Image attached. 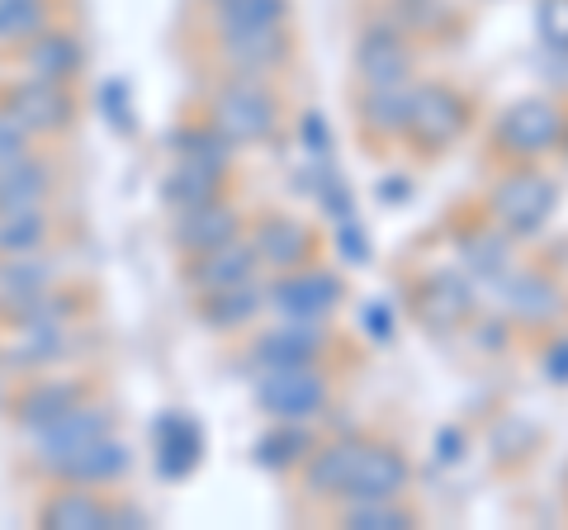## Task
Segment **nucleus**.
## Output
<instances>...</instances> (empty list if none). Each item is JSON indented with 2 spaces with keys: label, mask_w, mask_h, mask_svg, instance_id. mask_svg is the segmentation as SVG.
<instances>
[{
  "label": "nucleus",
  "mask_w": 568,
  "mask_h": 530,
  "mask_svg": "<svg viewBox=\"0 0 568 530\" xmlns=\"http://www.w3.org/2000/svg\"><path fill=\"white\" fill-rule=\"evenodd\" d=\"M517 242H511L503 227H497L493 218L488 223H474V227H465V233L455 237V256H459V265H465V275H474V285H493L497 275H507L511 265H517Z\"/></svg>",
  "instance_id": "21"
},
{
  "label": "nucleus",
  "mask_w": 568,
  "mask_h": 530,
  "mask_svg": "<svg viewBox=\"0 0 568 530\" xmlns=\"http://www.w3.org/2000/svg\"><path fill=\"white\" fill-rule=\"evenodd\" d=\"M204 6H219V0H204Z\"/></svg>",
  "instance_id": "49"
},
{
  "label": "nucleus",
  "mask_w": 568,
  "mask_h": 530,
  "mask_svg": "<svg viewBox=\"0 0 568 530\" xmlns=\"http://www.w3.org/2000/svg\"><path fill=\"white\" fill-rule=\"evenodd\" d=\"M488 294L497 298V313H503L511 327H530V332L559 327L568 313V294L549 271H521V265H511L507 275L493 279Z\"/></svg>",
  "instance_id": "8"
},
{
  "label": "nucleus",
  "mask_w": 568,
  "mask_h": 530,
  "mask_svg": "<svg viewBox=\"0 0 568 530\" xmlns=\"http://www.w3.org/2000/svg\"><path fill=\"white\" fill-rule=\"evenodd\" d=\"M252 398L271 421H317L332 408V375L323 365L256 369Z\"/></svg>",
  "instance_id": "5"
},
{
  "label": "nucleus",
  "mask_w": 568,
  "mask_h": 530,
  "mask_svg": "<svg viewBox=\"0 0 568 530\" xmlns=\"http://www.w3.org/2000/svg\"><path fill=\"white\" fill-rule=\"evenodd\" d=\"M375 200L388 204V208H394V204H407V200H413V181H407V175H384L379 190H375Z\"/></svg>",
  "instance_id": "47"
},
{
  "label": "nucleus",
  "mask_w": 568,
  "mask_h": 530,
  "mask_svg": "<svg viewBox=\"0 0 568 530\" xmlns=\"http://www.w3.org/2000/svg\"><path fill=\"white\" fill-rule=\"evenodd\" d=\"M58 265L43 252H20V256H0V298H29L58 285Z\"/></svg>",
  "instance_id": "34"
},
{
  "label": "nucleus",
  "mask_w": 568,
  "mask_h": 530,
  "mask_svg": "<svg viewBox=\"0 0 568 530\" xmlns=\"http://www.w3.org/2000/svg\"><path fill=\"white\" fill-rule=\"evenodd\" d=\"M313 446H317V431L308 427V421H280L275 431H265L256 440L252 459H256L261 469H271V473H290V469L304 465V455Z\"/></svg>",
  "instance_id": "31"
},
{
  "label": "nucleus",
  "mask_w": 568,
  "mask_h": 530,
  "mask_svg": "<svg viewBox=\"0 0 568 530\" xmlns=\"http://www.w3.org/2000/svg\"><path fill=\"white\" fill-rule=\"evenodd\" d=\"M85 67V48L71 29H62L58 20H52L39 39H33L24 48V72L33 81H52V85H71L77 81V72Z\"/></svg>",
  "instance_id": "23"
},
{
  "label": "nucleus",
  "mask_w": 568,
  "mask_h": 530,
  "mask_svg": "<svg viewBox=\"0 0 568 530\" xmlns=\"http://www.w3.org/2000/svg\"><path fill=\"white\" fill-rule=\"evenodd\" d=\"M564 152H568V133H564Z\"/></svg>",
  "instance_id": "48"
},
{
  "label": "nucleus",
  "mask_w": 568,
  "mask_h": 530,
  "mask_svg": "<svg viewBox=\"0 0 568 530\" xmlns=\"http://www.w3.org/2000/svg\"><path fill=\"white\" fill-rule=\"evenodd\" d=\"M48 242H52L48 208H14V214H0V256L43 252Z\"/></svg>",
  "instance_id": "37"
},
{
  "label": "nucleus",
  "mask_w": 568,
  "mask_h": 530,
  "mask_svg": "<svg viewBox=\"0 0 568 530\" xmlns=\"http://www.w3.org/2000/svg\"><path fill=\"white\" fill-rule=\"evenodd\" d=\"M488 218L503 227L511 242H530L545 233V223L559 208V181L545 175L540 166H507L488 190Z\"/></svg>",
  "instance_id": "2"
},
{
  "label": "nucleus",
  "mask_w": 568,
  "mask_h": 530,
  "mask_svg": "<svg viewBox=\"0 0 568 530\" xmlns=\"http://www.w3.org/2000/svg\"><path fill=\"white\" fill-rule=\"evenodd\" d=\"M365 436H336V440H317L298 465V488H304L308 502H342L346 483L355 465H361Z\"/></svg>",
  "instance_id": "13"
},
{
  "label": "nucleus",
  "mask_w": 568,
  "mask_h": 530,
  "mask_svg": "<svg viewBox=\"0 0 568 530\" xmlns=\"http://www.w3.org/2000/svg\"><path fill=\"white\" fill-rule=\"evenodd\" d=\"M540 375H545V384L568 388V332H555V337L540 346Z\"/></svg>",
  "instance_id": "43"
},
{
  "label": "nucleus",
  "mask_w": 568,
  "mask_h": 530,
  "mask_svg": "<svg viewBox=\"0 0 568 530\" xmlns=\"http://www.w3.org/2000/svg\"><path fill=\"white\" fill-rule=\"evenodd\" d=\"M432 446H436L432 455L440 459V465H459V459H465V450H469V436L459 431V427H440Z\"/></svg>",
  "instance_id": "46"
},
{
  "label": "nucleus",
  "mask_w": 568,
  "mask_h": 530,
  "mask_svg": "<svg viewBox=\"0 0 568 530\" xmlns=\"http://www.w3.org/2000/svg\"><path fill=\"white\" fill-rule=\"evenodd\" d=\"M29 152H33V133L24 129V123H14L6 110H0V171L20 166Z\"/></svg>",
  "instance_id": "42"
},
{
  "label": "nucleus",
  "mask_w": 568,
  "mask_h": 530,
  "mask_svg": "<svg viewBox=\"0 0 568 530\" xmlns=\"http://www.w3.org/2000/svg\"><path fill=\"white\" fill-rule=\"evenodd\" d=\"M308 181H313V200H317V208H323L327 223L355 218V194H351V185H346V175L336 171L332 162H313Z\"/></svg>",
  "instance_id": "38"
},
{
  "label": "nucleus",
  "mask_w": 568,
  "mask_h": 530,
  "mask_svg": "<svg viewBox=\"0 0 568 530\" xmlns=\"http://www.w3.org/2000/svg\"><path fill=\"white\" fill-rule=\"evenodd\" d=\"M564 133H568V110L559 95H526L511 100L497 114L488 143L493 156L507 166H540L545 156L564 152Z\"/></svg>",
  "instance_id": "1"
},
{
  "label": "nucleus",
  "mask_w": 568,
  "mask_h": 530,
  "mask_svg": "<svg viewBox=\"0 0 568 530\" xmlns=\"http://www.w3.org/2000/svg\"><path fill=\"white\" fill-rule=\"evenodd\" d=\"M52 185H58L52 162L39 152H29L20 166L0 171V214H14V208H48Z\"/></svg>",
  "instance_id": "28"
},
{
  "label": "nucleus",
  "mask_w": 568,
  "mask_h": 530,
  "mask_svg": "<svg viewBox=\"0 0 568 530\" xmlns=\"http://www.w3.org/2000/svg\"><path fill=\"white\" fill-rule=\"evenodd\" d=\"M332 237H336V256H342L346 265H369V261H375V242L365 237V227L355 218L332 223Z\"/></svg>",
  "instance_id": "40"
},
{
  "label": "nucleus",
  "mask_w": 568,
  "mask_h": 530,
  "mask_svg": "<svg viewBox=\"0 0 568 530\" xmlns=\"http://www.w3.org/2000/svg\"><path fill=\"white\" fill-rule=\"evenodd\" d=\"M0 110H6L14 123L39 137V133H62L77 119V100H71V85H52V81H14L6 95H0Z\"/></svg>",
  "instance_id": "14"
},
{
  "label": "nucleus",
  "mask_w": 568,
  "mask_h": 530,
  "mask_svg": "<svg viewBox=\"0 0 568 530\" xmlns=\"http://www.w3.org/2000/svg\"><path fill=\"white\" fill-rule=\"evenodd\" d=\"M213 10V33H242L265 24H290L294 0H219Z\"/></svg>",
  "instance_id": "35"
},
{
  "label": "nucleus",
  "mask_w": 568,
  "mask_h": 530,
  "mask_svg": "<svg viewBox=\"0 0 568 530\" xmlns=\"http://www.w3.org/2000/svg\"><path fill=\"white\" fill-rule=\"evenodd\" d=\"M361 332L375 346H388L394 342V332H398V313H394V304L388 298H365L361 304Z\"/></svg>",
  "instance_id": "41"
},
{
  "label": "nucleus",
  "mask_w": 568,
  "mask_h": 530,
  "mask_svg": "<svg viewBox=\"0 0 568 530\" xmlns=\"http://www.w3.org/2000/svg\"><path fill=\"white\" fill-rule=\"evenodd\" d=\"M407 488H413V459L398 446L365 440L361 465H355L342 502H388V498H407Z\"/></svg>",
  "instance_id": "15"
},
{
  "label": "nucleus",
  "mask_w": 568,
  "mask_h": 530,
  "mask_svg": "<svg viewBox=\"0 0 568 530\" xmlns=\"http://www.w3.org/2000/svg\"><path fill=\"white\" fill-rule=\"evenodd\" d=\"M58 20L52 0H0V52H24Z\"/></svg>",
  "instance_id": "32"
},
{
  "label": "nucleus",
  "mask_w": 568,
  "mask_h": 530,
  "mask_svg": "<svg viewBox=\"0 0 568 530\" xmlns=\"http://www.w3.org/2000/svg\"><path fill=\"white\" fill-rule=\"evenodd\" d=\"M384 20L398 24L413 43H426L455 39L465 29V10H459V0H384Z\"/></svg>",
  "instance_id": "24"
},
{
  "label": "nucleus",
  "mask_w": 568,
  "mask_h": 530,
  "mask_svg": "<svg viewBox=\"0 0 568 530\" xmlns=\"http://www.w3.org/2000/svg\"><path fill=\"white\" fill-rule=\"evenodd\" d=\"M261 261L252 252V242L246 237H233L223 246H213L204 256H190L185 261V285L194 294H213V289H233V285H246V279H256Z\"/></svg>",
  "instance_id": "19"
},
{
  "label": "nucleus",
  "mask_w": 568,
  "mask_h": 530,
  "mask_svg": "<svg viewBox=\"0 0 568 530\" xmlns=\"http://www.w3.org/2000/svg\"><path fill=\"white\" fill-rule=\"evenodd\" d=\"M233 237H242V208L227 204L223 194L200 208H185V214H175V223H171V242L181 246L185 256H204Z\"/></svg>",
  "instance_id": "18"
},
{
  "label": "nucleus",
  "mask_w": 568,
  "mask_h": 530,
  "mask_svg": "<svg viewBox=\"0 0 568 530\" xmlns=\"http://www.w3.org/2000/svg\"><path fill=\"white\" fill-rule=\"evenodd\" d=\"M351 67H355V77H361V85H413L417 43L407 39L398 24L375 20V24L361 29V39H355Z\"/></svg>",
  "instance_id": "9"
},
{
  "label": "nucleus",
  "mask_w": 568,
  "mask_h": 530,
  "mask_svg": "<svg viewBox=\"0 0 568 530\" xmlns=\"http://www.w3.org/2000/svg\"><path fill=\"white\" fill-rule=\"evenodd\" d=\"M536 33L549 52H568V0H536Z\"/></svg>",
  "instance_id": "39"
},
{
  "label": "nucleus",
  "mask_w": 568,
  "mask_h": 530,
  "mask_svg": "<svg viewBox=\"0 0 568 530\" xmlns=\"http://www.w3.org/2000/svg\"><path fill=\"white\" fill-rule=\"evenodd\" d=\"M327 350H332L327 323H280L261 332L246 356H252L256 369H280V365H323Z\"/></svg>",
  "instance_id": "16"
},
{
  "label": "nucleus",
  "mask_w": 568,
  "mask_h": 530,
  "mask_svg": "<svg viewBox=\"0 0 568 530\" xmlns=\"http://www.w3.org/2000/svg\"><path fill=\"white\" fill-rule=\"evenodd\" d=\"M336 521L346 530H413L422 517L403 498H388V502H336Z\"/></svg>",
  "instance_id": "36"
},
{
  "label": "nucleus",
  "mask_w": 568,
  "mask_h": 530,
  "mask_svg": "<svg viewBox=\"0 0 568 530\" xmlns=\"http://www.w3.org/2000/svg\"><path fill=\"white\" fill-rule=\"evenodd\" d=\"M129 469H133V450L110 431V436H95V440H85V446H77L71 455H62L48 473H52V479H62V483L110 488V483H119Z\"/></svg>",
  "instance_id": "17"
},
{
  "label": "nucleus",
  "mask_w": 568,
  "mask_h": 530,
  "mask_svg": "<svg viewBox=\"0 0 568 530\" xmlns=\"http://www.w3.org/2000/svg\"><path fill=\"white\" fill-rule=\"evenodd\" d=\"M252 252L265 271H298V265L317 261V227L294 214H261L252 223Z\"/></svg>",
  "instance_id": "12"
},
{
  "label": "nucleus",
  "mask_w": 568,
  "mask_h": 530,
  "mask_svg": "<svg viewBox=\"0 0 568 530\" xmlns=\"http://www.w3.org/2000/svg\"><path fill=\"white\" fill-rule=\"evenodd\" d=\"M67 350H71V323H24L10 332L0 360L10 369H20V375H29V369H48V365L67 360Z\"/></svg>",
  "instance_id": "25"
},
{
  "label": "nucleus",
  "mask_w": 568,
  "mask_h": 530,
  "mask_svg": "<svg viewBox=\"0 0 568 530\" xmlns=\"http://www.w3.org/2000/svg\"><path fill=\"white\" fill-rule=\"evenodd\" d=\"M407 110H413V85H365L355 100V129L369 143H398L407 133Z\"/></svg>",
  "instance_id": "22"
},
{
  "label": "nucleus",
  "mask_w": 568,
  "mask_h": 530,
  "mask_svg": "<svg viewBox=\"0 0 568 530\" xmlns=\"http://www.w3.org/2000/svg\"><path fill=\"white\" fill-rule=\"evenodd\" d=\"M114 431V412H110V402H95V398H85L77 402L71 412H62L58 421H48V427L39 431H29V455H33V465H39L43 473L58 465L62 455H71L77 446H85V440H95V436H110Z\"/></svg>",
  "instance_id": "11"
},
{
  "label": "nucleus",
  "mask_w": 568,
  "mask_h": 530,
  "mask_svg": "<svg viewBox=\"0 0 568 530\" xmlns=\"http://www.w3.org/2000/svg\"><path fill=\"white\" fill-rule=\"evenodd\" d=\"M346 298H351L346 279L317 261L298 265V271H280L265 285V308H275L284 323H332Z\"/></svg>",
  "instance_id": "7"
},
{
  "label": "nucleus",
  "mask_w": 568,
  "mask_h": 530,
  "mask_svg": "<svg viewBox=\"0 0 568 530\" xmlns=\"http://www.w3.org/2000/svg\"><path fill=\"white\" fill-rule=\"evenodd\" d=\"M204 459V431L185 412H166L156 421V469L162 479H190Z\"/></svg>",
  "instance_id": "27"
},
{
  "label": "nucleus",
  "mask_w": 568,
  "mask_h": 530,
  "mask_svg": "<svg viewBox=\"0 0 568 530\" xmlns=\"http://www.w3.org/2000/svg\"><path fill=\"white\" fill-rule=\"evenodd\" d=\"M166 147L175 152V162H194V166H209V171H219V175L233 171V156H237V147L227 143V137L213 129L209 119L175 129V133L166 137Z\"/></svg>",
  "instance_id": "29"
},
{
  "label": "nucleus",
  "mask_w": 568,
  "mask_h": 530,
  "mask_svg": "<svg viewBox=\"0 0 568 530\" xmlns=\"http://www.w3.org/2000/svg\"><path fill=\"white\" fill-rule=\"evenodd\" d=\"M100 104H104V119H110L119 133H133V119H129V85H123V81H104V85H100Z\"/></svg>",
  "instance_id": "45"
},
{
  "label": "nucleus",
  "mask_w": 568,
  "mask_h": 530,
  "mask_svg": "<svg viewBox=\"0 0 568 530\" xmlns=\"http://www.w3.org/2000/svg\"><path fill=\"white\" fill-rule=\"evenodd\" d=\"M294 33L290 24H265V29H242V33H219V58L227 77H275L294 62Z\"/></svg>",
  "instance_id": "10"
},
{
  "label": "nucleus",
  "mask_w": 568,
  "mask_h": 530,
  "mask_svg": "<svg viewBox=\"0 0 568 530\" xmlns=\"http://www.w3.org/2000/svg\"><path fill=\"white\" fill-rule=\"evenodd\" d=\"M474 123V100L450 81H422L413 85V110H407L403 143L413 147L422 162L446 156Z\"/></svg>",
  "instance_id": "3"
},
{
  "label": "nucleus",
  "mask_w": 568,
  "mask_h": 530,
  "mask_svg": "<svg viewBox=\"0 0 568 530\" xmlns=\"http://www.w3.org/2000/svg\"><path fill=\"white\" fill-rule=\"evenodd\" d=\"M209 123L233 147L271 143L280 133V95L261 77H227L219 91L209 95Z\"/></svg>",
  "instance_id": "4"
},
{
  "label": "nucleus",
  "mask_w": 568,
  "mask_h": 530,
  "mask_svg": "<svg viewBox=\"0 0 568 530\" xmlns=\"http://www.w3.org/2000/svg\"><path fill=\"white\" fill-rule=\"evenodd\" d=\"M403 304L432 337H455L478 313V285H469L459 271H422L403 285Z\"/></svg>",
  "instance_id": "6"
},
{
  "label": "nucleus",
  "mask_w": 568,
  "mask_h": 530,
  "mask_svg": "<svg viewBox=\"0 0 568 530\" xmlns=\"http://www.w3.org/2000/svg\"><path fill=\"white\" fill-rule=\"evenodd\" d=\"M223 181H227V175L209 171V166L175 162V166L166 171L162 200L175 208V214H185V208H200V204H209V200H219V194H223Z\"/></svg>",
  "instance_id": "33"
},
{
  "label": "nucleus",
  "mask_w": 568,
  "mask_h": 530,
  "mask_svg": "<svg viewBox=\"0 0 568 530\" xmlns=\"http://www.w3.org/2000/svg\"><path fill=\"white\" fill-rule=\"evenodd\" d=\"M39 521L52 530H114V502L91 492L85 483H71L39 507Z\"/></svg>",
  "instance_id": "26"
},
{
  "label": "nucleus",
  "mask_w": 568,
  "mask_h": 530,
  "mask_svg": "<svg viewBox=\"0 0 568 530\" xmlns=\"http://www.w3.org/2000/svg\"><path fill=\"white\" fill-rule=\"evenodd\" d=\"M298 137H304L313 162H332V129H327V119L317 110H308L304 119H298Z\"/></svg>",
  "instance_id": "44"
},
{
  "label": "nucleus",
  "mask_w": 568,
  "mask_h": 530,
  "mask_svg": "<svg viewBox=\"0 0 568 530\" xmlns=\"http://www.w3.org/2000/svg\"><path fill=\"white\" fill-rule=\"evenodd\" d=\"M261 308H265V289H256V279L233 285V289L200 294V323L213 327V332H237V327L252 323Z\"/></svg>",
  "instance_id": "30"
},
{
  "label": "nucleus",
  "mask_w": 568,
  "mask_h": 530,
  "mask_svg": "<svg viewBox=\"0 0 568 530\" xmlns=\"http://www.w3.org/2000/svg\"><path fill=\"white\" fill-rule=\"evenodd\" d=\"M91 398V384L85 379H67V375H48V379H33L14 394V421L24 431H39L48 421H58L62 412H71L77 402Z\"/></svg>",
  "instance_id": "20"
}]
</instances>
